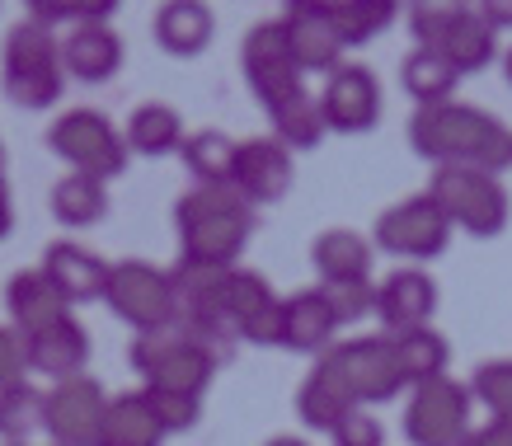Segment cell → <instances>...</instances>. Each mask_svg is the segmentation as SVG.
Listing matches in <instances>:
<instances>
[{
    "label": "cell",
    "mask_w": 512,
    "mask_h": 446,
    "mask_svg": "<svg viewBox=\"0 0 512 446\" xmlns=\"http://www.w3.org/2000/svg\"><path fill=\"white\" fill-rule=\"evenodd\" d=\"M5 315L19 334H38L47 324H62L71 315L66 296L52 287V277L43 268H19L10 282H5Z\"/></svg>",
    "instance_id": "d6986e66"
},
{
    "label": "cell",
    "mask_w": 512,
    "mask_h": 446,
    "mask_svg": "<svg viewBox=\"0 0 512 446\" xmlns=\"http://www.w3.org/2000/svg\"><path fill=\"white\" fill-rule=\"evenodd\" d=\"M329 437H334V446H386V428L367 409H353Z\"/></svg>",
    "instance_id": "60d3db41"
},
{
    "label": "cell",
    "mask_w": 512,
    "mask_h": 446,
    "mask_svg": "<svg viewBox=\"0 0 512 446\" xmlns=\"http://www.w3.org/2000/svg\"><path fill=\"white\" fill-rule=\"evenodd\" d=\"M503 76H508V85H512V52L503 57Z\"/></svg>",
    "instance_id": "bcb514c9"
},
{
    "label": "cell",
    "mask_w": 512,
    "mask_h": 446,
    "mask_svg": "<svg viewBox=\"0 0 512 446\" xmlns=\"http://www.w3.org/2000/svg\"><path fill=\"white\" fill-rule=\"evenodd\" d=\"M282 33L292 43V57L301 76H334L343 66V33L334 24V5L329 0H292L282 10Z\"/></svg>",
    "instance_id": "4fadbf2b"
},
{
    "label": "cell",
    "mask_w": 512,
    "mask_h": 446,
    "mask_svg": "<svg viewBox=\"0 0 512 446\" xmlns=\"http://www.w3.org/2000/svg\"><path fill=\"white\" fill-rule=\"evenodd\" d=\"M113 15H118L113 0H33L29 5V19L43 24V29H52V24H71V29H80V24H109Z\"/></svg>",
    "instance_id": "d590c367"
},
{
    "label": "cell",
    "mask_w": 512,
    "mask_h": 446,
    "mask_svg": "<svg viewBox=\"0 0 512 446\" xmlns=\"http://www.w3.org/2000/svg\"><path fill=\"white\" fill-rule=\"evenodd\" d=\"M409 146L433 160L437 170H484L503 174L512 165V132L498 123L494 113L470 104H437V108H414L409 118Z\"/></svg>",
    "instance_id": "6da1fadb"
},
{
    "label": "cell",
    "mask_w": 512,
    "mask_h": 446,
    "mask_svg": "<svg viewBox=\"0 0 512 446\" xmlns=\"http://www.w3.org/2000/svg\"><path fill=\"white\" fill-rule=\"evenodd\" d=\"M24 343H29V371H43L52 385L85 376V362H90V334L80 329L76 315H66L62 324H47V329H38V334H24Z\"/></svg>",
    "instance_id": "ac0fdd59"
},
{
    "label": "cell",
    "mask_w": 512,
    "mask_h": 446,
    "mask_svg": "<svg viewBox=\"0 0 512 446\" xmlns=\"http://www.w3.org/2000/svg\"><path fill=\"white\" fill-rule=\"evenodd\" d=\"M15 231V202H10V184H5V174H0V240Z\"/></svg>",
    "instance_id": "ee69618b"
},
{
    "label": "cell",
    "mask_w": 512,
    "mask_h": 446,
    "mask_svg": "<svg viewBox=\"0 0 512 446\" xmlns=\"http://www.w3.org/2000/svg\"><path fill=\"white\" fill-rule=\"evenodd\" d=\"M395 15H400V10H395L390 0H339V5H334V24H339L348 47L372 43L376 33H386L390 24H395Z\"/></svg>",
    "instance_id": "d6a6232c"
},
{
    "label": "cell",
    "mask_w": 512,
    "mask_h": 446,
    "mask_svg": "<svg viewBox=\"0 0 512 446\" xmlns=\"http://www.w3.org/2000/svg\"><path fill=\"white\" fill-rule=\"evenodd\" d=\"M320 108H325L329 132H339V137H362V132H372V127L381 123V80L357 62L339 66V71L325 80Z\"/></svg>",
    "instance_id": "5bb4252c"
},
{
    "label": "cell",
    "mask_w": 512,
    "mask_h": 446,
    "mask_svg": "<svg viewBox=\"0 0 512 446\" xmlns=\"http://www.w3.org/2000/svg\"><path fill=\"white\" fill-rule=\"evenodd\" d=\"M29 376V343L15 324H0V390H10Z\"/></svg>",
    "instance_id": "ab89813d"
},
{
    "label": "cell",
    "mask_w": 512,
    "mask_h": 446,
    "mask_svg": "<svg viewBox=\"0 0 512 446\" xmlns=\"http://www.w3.org/2000/svg\"><path fill=\"white\" fill-rule=\"evenodd\" d=\"M470 409H475L470 385L451 376L428 381L414 390V400L404 409V437L414 446H461L470 437Z\"/></svg>",
    "instance_id": "30bf717a"
},
{
    "label": "cell",
    "mask_w": 512,
    "mask_h": 446,
    "mask_svg": "<svg viewBox=\"0 0 512 446\" xmlns=\"http://www.w3.org/2000/svg\"><path fill=\"white\" fill-rule=\"evenodd\" d=\"M264 446H311V442H301V437H268Z\"/></svg>",
    "instance_id": "f6af8a7d"
},
{
    "label": "cell",
    "mask_w": 512,
    "mask_h": 446,
    "mask_svg": "<svg viewBox=\"0 0 512 446\" xmlns=\"http://www.w3.org/2000/svg\"><path fill=\"white\" fill-rule=\"evenodd\" d=\"M296 414H301V423L315 432H334L343 423V418L353 414V404L343 400V395H334L320 376H311V381L296 390Z\"/></svg>",
    "instance_id": "e575fe53"
},
{
    "label": "cell",
    "mask_w": 512,
    "mask_h": 446,
    "mask_svg": "<svg viewBox=\"0 0 512 446\" xmlns=\"http://www.w3.org/2000/svg\"><path fill=\"white\" fill-rule=\"evenodd\" d=\"M428 198L447 212L451 226H461L466 235H475V240H494V235H503V226H508V188H503V179L498 174H484V170H437L433 184H428Z\"/></svg>",
    "instance_id": "8992f818"
},
{
    "label": "cell",
    "mask_w": 512,
    "mask_h": 446,
    "mask_svg": "<svg viewBox=\"0 0 512 446\" xmlns=\"http://www.w3.org/2000/svg\"><path fill=\"white\" fill-rule=\"evenodd\" d=\"M240 66H245L249 90L259 94L264 108L282 104V99L296 90H306V85H301V66H296V57H292V43H287V33H282V19H264V24H254V29L245 33Z\"/></svg>",
    "instance_id": "7c38bea8"
},
{
    "label": "cell",
    "mask_w": 512,
    "mask_h": 446,
    "mask_svg": "<svg viewBox=\"0 0 512 446\" xmlns=\"http://www.w3.org/2000/svg\"><path fill=\"white\" fill-rule=\"evenodd\" d=\"M442 57H447L461 76L484 71V66L494 62V29L484 24L480 10L461 5V15H456V24H451V33H447V43H442Z\"/></svg>",
    "instance_id": "4dcf8cb0"
},
{
    "label": "cell",
    "mask_w": 512,
    "mask_h": 446,
    "mask_svg": "<svg viewBox=\"0 0 512 446\" xmlns=\"http://www.w3.org/2000/svg\"><path fill=\"white\" fill-rule=\"evenodd\" d=\"M151 33H156V47L170 52V57H198L212 47V33H217V19L202 0H165L151 19Z\"/></svg>",
    "instance_id": "7402d4cb"
},
{
    "label": "cell",
    "mask_w": 512,
    "mask_h": 446,
    "mask_svg": "<svg viewBox=\"0 0 512 446\" xmlns=\"http://www.w3.org/2000/svg\"><path fill=\"white\" fill-rule=\"evenodd\" d=\"M109 212V184H99L90 174H66L52 188V216L62 221L66 231H85V226H99Z\"/></svg>",
    "instance_id": "83f0119b"
},
{
    "label": "cell",
    "mask_w": 512,
    "mask_h": 446,
    "mask_svg": "<svg viewBox=\"0 0 512 446\" xmlns=\"http://www.w3.org/2000/svg\"><path fill=\"white\" fill-rule=\"evenodd\" d=\"M217 357L202 339H193L184 324L160 329V334H141L132 343V371H137L146 390H174V395H202L212 376H217Z\"/></svg>",
    "instance_id": "5b68a950"
},
{
    "label": "cell",
    "mask_w": 512,
    "mask_h": 446,
    "mask_svg": "<svg viewBox=\"0 0 512 446\" xmlns=\"http://www.w3.org/2000/svg\"><path fill=\"white\" fill-rule=\"evenodd\" d=\"M334 334H339V320L329 310L325 292H296V296H282V348L292 353H320L325 357L334 348Z\"/></svg>",
    "instance_id": "44dd1931"
},
{
    "label": "cell",
    "mask_w": 512,
    "mask_h": 446,
    "mask_svg": "<svg viewBox=\"0 0 512 446\" xmlns=\"http://www.w3.org/2000/svg\"><path fill=\"white\" fill-rule=\"evenodd\" d=\"M109 310L123 324H132L141 334H160V329H174L179 324V296H174V277L156 263L141 259H123L113 263L109 277Z\"/></svg>",
    "instance_id": "ba28073f"
},
{
    "label": "cell",
    "mask_w": 512,
    "mask_h": 446,
    "mask_svg": "<svg viewBox=\"0 0 512 446\" xmlns=\"http://www.w3.org/2000/svg\"><path fill=\"white\" fill-rule=\"evenodd\" d=\"M254 221H259L254 207L231 184H193L174 202V231H179L184 263H198V268H235V259L254 240Z\"/></svg>",
    "instance_id": "7a4b0ae2"
},
{
    "label": "cell",
    "mask_w": 512,
    "mask_h": 446,
    "mask_svg": "<svg viewBox=\"0 0 512 446\" xmlns=\"http://www.w3.org/2000/svg\"><path fill=\"white\" fill-rule=\"evenodd\" d=\"M165 437H170V432L160 428V418H156V409H151V400H146V390L113 395L99 446H160Z\"/></svg>",
    "instance_id": "d4e9b609"
},
{
    "label": "cell",
    "mask_w": 512,
    "mask_h": 446,
    "mask_svg": "<svg viewBox=\"0 0 512 446\" xmlns=\"http://www.w3.org/2000/svg\"><path fill=\"white\" fill-rule=\"evenodd\" d=\"M268 123H273V141H282L287 151H315L329 132L320 94H306V90L287 94L282 104L268 108Z\"/></svg>",
    "instance_id": "484cf974"
},
{
    "label": "cell",
    "mask_w": 512,
    "mask_h": 446,
    "mask_svg": "<svg viewBox=\"0 0 512 446\" xmlns=\"http://www.w3.org/2000/svg\"><path fill=\"white\" fill-rule=\"evenodd\" d=\"M466 446H512V423H494L489 418L480 432H470Z\"/></svg>",
    "instance_id": "b9f144b4"
},
{
    "label": "cell",
    "mask_w": 512,
    "mask_h": 446,
    "mask_svg": "<svg viewBox=\"0 0 512 446\" xmlns=\"http://www.w3.org/2000/svg\"><path fill=\"white\" fill-rule=\"evenodd\" d=\"M0 174H5V151H0Z\"/></svg>",
    "instance_id": "7dc6e473"
},
{
    "label": "cell",
    "mask_w": 512,
    "mask_h": 446,
    "mask_svg": "<svg viewBox=\"0 0 512 446\" xmlns=\"http://www.w3.org/2000/svg\"><path fill=\"white\" fill-rule=\"evenodd\" d=\"M127 137V151L132 155H146V160H160V155H174L184 151V118H179V108L170 104H141L123 127Z\"/></svg>",
    "instance_id": "cb8c5ba5"
},
{
    "label": "cell",
    "mask_w": 512,
    "mask_h": 446,
    "mask_svg": "<svg viewBox=\"0 0 512 446\" xmlns=\"http://www.w3.org/2000/svg\"><path fill=\"white\" fill-rule=\"evenodd\" d=\"M311 376L343 395V400L362 409V404H386L404 390V371L395 362V343L386 334H372V339H348L334 343L320 362H315Z\"/></svg>",
    "instance_id": "277c9868"
},
{
    "label": "cell",
    "mask_w": 512,
    "mask_h": 446,
    "mask_svg": "<svg viewBox=\"0 0 512 446\" xmlns=\"http://www.w3.org/2000/svg\"><path fill=\"white\" fill-rule=\"evenodd\" d=\"M292 179H296V165H292V151L273 137H254V141H240L235 151V174H231V188L249 207H273L292 193Z\"/></svg>",
    "instance_id": "9a60e30c"
},
{
    "label": "cell",
    "mask_w": 512,
    "mask_h": 446,
    "mask_svg": "<svg viewBox=\"0 0 512 446\" xmlns=\"http://www.w3.org/2000/svg\"><path fill=\"white\" fill-rule=\"evenodd\" d=\"M437 310V282L423 268H400L376 287V320L386 324V339L423 329Z\"/></svg>",
    "instance_id": "e0dca14e"
},
{
    "label": "cell",
    "mask_w": 512,
    "mask_h": 446,
    "mask_svg": "<svg viewBox=\"0 0 512 446\" xmlns=\"http://www.w3.org/2000/svg\"><path fill=\"white\" fill-rule=\"evenodd\" d=\"M395 343V362H400L404 371V385H428V381H442L447 376V362H451V348L447 339L437 334L433 324H423V329H409V334H400Z\"/></svg>",
    "instance_id": "f1b7e54d"
},
{
    "label": "cell",
    "mask_w": 512,
    "mask_h": 446,
    "mask_svg": "<svg viewBox=\"0 0 512 446\" xmlns=\"http://www.w3.org/2000/svg\"><path fill=\"white\" fill-rule=\"evenodd\" d=\"M339 324H357L362 315H376V287L372 282H329L320 287Z\"/></svg>",
    "instance_id": "74e56055"
},
{
    "label": "cell",
    "mask_w": 512,
    "mask_h": 446,
    "mask_svg": "<svg viewBox=\"0 0 512 446\" xmlns=\"http://www.w3.org/2000/svg\"><path fill=\"white\" fill-rule=\"evenodd\" d=\"M480 15L489 29H512V0H494V5H480Z\"/></svg>",
    "instance_id": "7bdbcfd3"
},
{
    "label": "cell",
    "mask_w": 512,
    "mask_h": 446,
    "mask_svg": "<svg viewBox=\"0 0 512 446\" xmlns=\"http://www.w3.org/2000/svg\"><path fill=\"white\" fill-rule=\"evenodd\" d=\"M38 268L52 277V287L66 296V306H90V301H104V296H109L113 263H104L94 249L76 245V240L47 245V254H43Z\"/></svg>",
    "instance_id": "2e32d148"
},
{
    "label": "cell",
    "mask_w": 512,
    "mask_h": 446,
    "mask_svg": "<svg viewBox=\"0 0 512 446\" xmlns=\"http://www.w3.org/2000/svg\"><path fill=\"white\" fill-rule=\"evenodd\" d=\"M62 62L66 76H76L80 85H104L123 71V38L113 24H80L62 38Z\"/></svg>",
    "instance_id": "ffe728a7"
},
{
    "label": "cell",
    "mask_w": 512,
    "mask_h": 446,
    "mask_svg": "<svg viewBox=\"0 0 512 446\" xmlns=\"http://www.w3.org/2000/svg\"><path fill=\"white\" fill-rule=\"evenodd\" d=\"M470 395L489 409L494 423H512V357H498V362H480L475 376H470Z\"/></svg>",
    "instance_id": "836d02e7"
},
{
    "label": "cell",
    "mask_w": 512,
    "mask_h": 446,
    "mask_svg": "<svg viewBox=\"0 0 512 446\" xmlns=\"http://www.w3.org/2000/svg\"><path fill=\"white\" fill-rule=\"evenodd\" d=\"M66 62H62V38L43 24H15L5 33V52H0V90L19 108H47L62 99Z\"/></svg>",
    "instance_id": "3957f363"
},
{
    "label": "cell",
    "mask_w": 512,
    "mask_h": 446,
    "mask_svg": "<svg viewBox=\"0 0 512 446\" xmlns=\"http://www.w3.org/2000/svg\"><path fill=\"white\" fill-rule=\"evenodd\" d=\"M400 85L419 108H437V104H451V94H456V85H461V71H456L442 52L414 47L400 66Z\"/></svg>",
    "instance_id": "4316f807"
},
{
    "label": "cell",
    "mask_w": 512,
    "mask_h": 446,
    "mask_svg": "<svg viewBox=\"0 0 512 446\" xmlns=\"http://www.w3.org/2000/svg\"><path fill=\"white\" fill-rule=\"evenodd\" d=\"M235 146L226 132H217V127H207V132H193V137L184 141V165L188 174H193V184L198 188H217V184H231L235 174Z\"/></svg>",
    "instance_id": "f546056e"
},
{
    "label": "cell",
    "mask_w": 512,
    "mask_h": 446,
    "mask_svg": "<svg viewBox=\"0 0 512 446\" xmlns=\"http://www.w3.org/2000/svg\"><path fill=\"white\" fill-rule=\"evenodd\" d=\"M447 240L451 221L428 193H414V198L386 207L372 226V245L381 254H395V259H437L447 249Z\"/></svg>",
    "instance_id": "9c48e42d"
},
{
    "label": "cell",
    "mask_w": 512,
    "mask_h": 446,
    "mask_svg": "<svg viewBox=\"0 0 512 446\" xmlns=\"http://www.w3.org/2000/svg\"><path fill=\"white\" fill-rule=\"evenodd\" d=\"M47 146L62 155L76 174H90L99 184H109L127 170V137L99 113V108H71L47 127Z\"/></svg>",
    "instance_id": "52a82bcc"
},
{
    "label": "cell",
    "mask_w": 512,
    "mask_h": 446,
    "mask_svg": "<svg viewBox=\"0 0 512 446\" xmlns=\"http://www.w3.org/2000/svg\"><path fill=\"white\" fill-rule=\"evenodd\" d=\"M311 263L325 287L329 282H372V245L357 231H343V226L315 235Z\"/></svg>",
    "instance_id": "603a6c76"
},
{
    "label": "cell",
    "mask_w": 512,
    "mask_h": 446,
    "mask_svg": "<svg viewBox=\"0 0 512 446\" xmlns=\"http://www.w3.org/2000/svg\"><path fill=\"white\" fill-rule=\"evenodd\" d=\"M43 423H47V395L38 385L19 381L10 390H0V442L5 446H24Z\"/></svg>",
    "instance_id": "1f68e13d"
},
{
    "label": "cell",
    "mask_w": 512,
    "mask_h": 446,
    "mask_svg": "<svg viewBox=\"0 0 512 446\" xmlns=\"http://www.w3.org/2000/svg\"><path fill=\"white\" fill-rule=\"evenodd\" d=\"M113 395L94 376H76L47 390V423L43 432L52 446H99L104 418H109Z\"/></svg>",
    "instance_id": "8fae6325"
},
{
    "label": "cell",
    "mask_w": 512,
    "mask_h": 446,
    "mask_svg": "<svg viewBox=\"0 0 512 446\" xmlns=\"http://www.w3.org/2000/svg\"><path fill=\"white\" fill-rule=\"evenodd\" d=\"M456 15H461V5H437V0H428V5H414V10H409V33H414V47L442 52L451 24H456Z\"/></svg>",
    "instance_id": "8d00e7d4"
},
{
    "label": "cell",
    "mask_w": 512,
    "mask_h": 446,
    "mask_svg": "<svg viewBox=\"0 0 512 446\" xmlns=\"http://www.w3.org/2000/svg\"><path fill=\"white\" fill-rule=\"evenodd\" d=\"M146 400L156 409L160 428L165 432H188L198 428L202 418V395H174V390H146Z\"/></svg>",
    "instance_id": "f35d334b"
}]
</instances>
